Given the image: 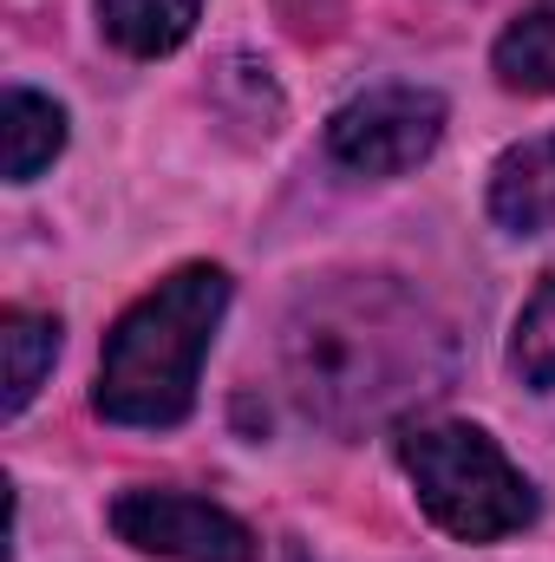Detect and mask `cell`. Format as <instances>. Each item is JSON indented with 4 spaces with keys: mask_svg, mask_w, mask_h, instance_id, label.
Segmentation results:
<instances>
[{
    "mask_svg": "<svg viewBox=\"0 0 555 562\" xmlns=\"http://www.w3.org/2000/svg\"><path fill=\"white\" fill-rule=\"evenodd\" d=\"M510 367H517V380L536 386V393H550L555 386V269L543 276V288L523 301V314H517Z\"/></svg>",
    "mask_w": 555,
    "mask_h": 562,
    "instance_id": "8fae6325",
    "label": "cell"
},
{
    "mask_svg": "<svg viewBox=\"0 0 555 562\" xmlns=\"http://www.w3.org/2000/svg\"><path fill=\"white\" fill-rule=\"evenodd\" d=\"M457 373L451 321L399 276H320L281 321V380L327 431H366L438 400Z\"/></svg>",
    "mask_w": 555,
    "mask_h": 562,
    "instance_id": "6da1fadb",
    "label": "cell"
},
{
    "mask_svg": "<svg viewBox=\"0 0 555 562\" xmlns=\"http://www.w3.org/2000/svg\"><path fill=\"white\" fill-rule=\"evenodd\" d=\"M112 530L163 562H256L249 524L190 491H125L112 504Z\"/></svg>",
    "mask_w": 555,
    "mask_h": 562,
    "instance_id": "5b68a950",
    "label": "cell"
},
{
    "mask_svg": "<svg viewBox=\"0 0 555 562\" xmlns=\"http://www.w3.org/2000/svg\"><path fill=\"white\" fill-rule=\"evenodd\" d=\"M287 562H307V557H287Z\"/></svg>",
    "mask_w": 555,
    "mask_h": 562,
    "instance_id": "7c38bea8",
    "label": "cell"
},
{
    "mask_svg": "<svg viewBox=\"0 0 555 562\" xmlns=\"http://www.w3.org/2000/svg\"><path fill=\"white\" fill-rule=\"evenodd\" d=\"M0 360H7V393H0V413L20 419L26 400L39 393V380L53 373L59 360V321L53 314H26V307H7L0 314Z\"/></svg>",
    "mask_w": 555,
    "mask_h": 562,
    "instance_id": "9c48e42d",
    "label": "cell"
},
{
    "mask_svg": "<svg viewBox=\"0 0 555 562\" xmlns=\"http://www.w3.org/2000/svg\"><path fill=\"white\" fill-rule=\"evenodd\" d=\"M490 216L510 236H550L555 229V132L510 144L490 170Z\"/></svg>",
    "mask_w": 555,
    "mask_h": 562,
    "instance_id": "8992f818",
    "label": "cell"
},
{
    "mask_svg": "<svg viewBox=\"0 0 555 562\" xmlns=\"http://www.w3.org/2000/svg\"><path fill=\"white\" fill-rule=\"evenodd\" d=\"M444 138V99L431 86H366L327 119V157L353 177H406Z\"/></svg>",
    "mask_w": 555,
    "mask_h": 562,
    "instance_id": "277c9868",
    "label": "cell"
},
{
    "mask_svg": "<svg viewBox=\"0 0 555 562\" xmlns=\"http://www.w3.org/2000/svg\"><path fill=\"white\" fill-rule=\"evenodd\" d=\"M490 59L510 92H555V0H536L523 20H510Z\"/></svg>",
    "mask_w": 555,
    "mask_h": 562,
    "instance_id": "30bf717a",
    "label": "cell"
},
{
    "mask_svg": "<svg viewBox=\"0 0 555 562\" xmlns=\"http://www.w3.org/2000/svg\"><path fill=\"white\" fill-rule=\"evenodd\" d=\"M399 464L418 491V510L457 543H503L536 524L530 477L477 425H412L399 438Z\"/></svg>",
    "mask_w": 555,
    "mask_h": 562,
    "instance_id": "3957f363",
    "label": "cell"
},
{
    "mask_svg": "<svg viewBox=\"0 0 555 562\" xmlns=\"http://www.w3.org/2000/svg\"><path fill=\"white\" fill-rule=\"evenodd\" d=\"M0 138H7V183H33L66 150V112L46 92L13 86L0 99Z\"/></svg>",
    "mask_w": 555,
    "mask_h": 562,
    "instance_id": "ba28073f",
    "label": "cell"
},
{
    "mask_svg": "<svg viewBox=\"0 0 555 562\" xmlns=\"http://www.w3.org/2000/svg\"><path fill=\"white\" fill-rule=\"evenodd\" d=\"M92 7H99L105 40L118 53H132V59L177 53L196 33V13H203V0H92Z\"/></svg>",
    "mask_w": 555,
    "mask_h": 562,
    "instance_id": "52a82bcc",
    "label": "cell"
},
{
    "mask_svg": "<svg viewBox=\"0 0 555 562\" xmlns=\"http://www.w3.org/2000/svg\"><path fill=\"white\" fill-rule=\"evenodd\" d=\"M223 307H229V276L209 262H190L170 281H157L144 301H132L118 314V327L105 334V360H99V386H92L99 419L138 425V431L190 419L196 373L223 327Z\"/></svg>",
    "mask_w": 555,
    "mask_h": 562,
    "instance_id": "7a4b0ae2",
    "label": "cell"
}]
</instances>
